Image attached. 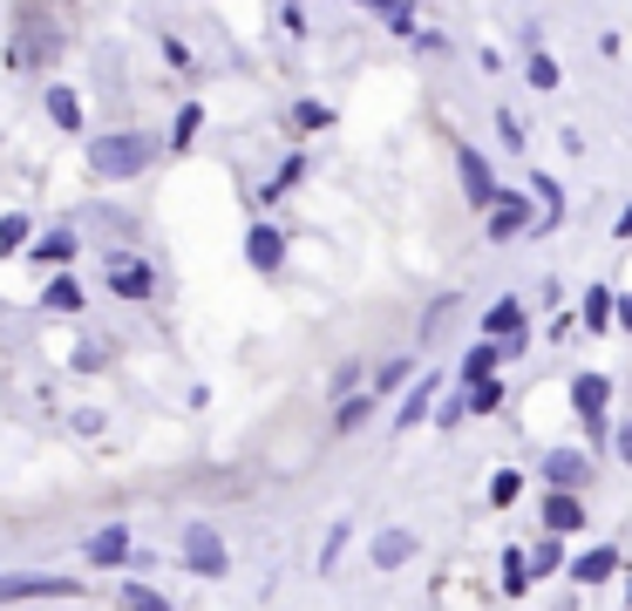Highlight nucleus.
<instances>
[{"instance_id": "26", "label": "nucleus", "mask_w": 632, "mask_h": 611, "mask_svg": "<svg viewBox=\"0 0 632 611\" xmlns=\"http://www.w3.org/2000/svg\"><path fill=\"white\" fill-rule=\"evenodd\" d=\"M524 591H531V570H524V550L510 544L503 550V598H524Z\"/></svg>"}, {"instance_id": "22", "label": "nucleus", "mask_w": 632, "mask_h": 611, "mask_svg": "<svg viewBox=\"0 0 632 611\" xmlns=\"http://www.w3.org/2000/svg\"><path fill=\"white\" fill-rule=\"evenodd\" d=\"M48 122H55V130H83V96H75V89H48Z\"/></svg>"}, {"instance_id": "14", "label": "nucleus", "mask_w": 632, "mask_h": 611, "mask_svg": "<svg viewBox=\"0 0 632 611\" xmlns=\"http://www.w3.org/2000/svg\"><path fill=\"white\" fill-rule=\"evenodd\" d=\"M415 550H422V537H415V530H381V537L368 544L374 570H402V564H415Z\"/></svg>"}, {"instance_id": "40", "label": "nucleus", "mask_w": 632, "mask_h": 611, "mask_svg": "<svg viewBox=\"0 0 632 611\" xmlns=\"http://www.w3.org/2000/svg\"><path fill=\"white\" fill-rule=\"evenodd\" d=\"M497 130H503L510 150H524V122H517V116H497Z\"/></svg>"}, {"instance_id": "41", "label": "nucleus", "mask_w": 632, "mask_h": 611, "mask_svg": "<svg viewBox=\"0 0 632 611\" xmlns=\"http://www.w3.org/2000/svg\"><path fill=\"white\" fill-rule=\"evenodd\" d=\"M68 428H75V435H102V415H96V407H83V415H75Z\"/></svg>"}, {"instance_id": "11", "label": "nucleus", "mask_w": 632, "mask_h": 611, "mask_svg": "<svg viewBox=\"0 0 632 611\" xmlns=\"http://www.w3.org/2000/svg\"><path fill=\"white\" fill-rule=\"evenodd\" d=\"M565 578H571V585H585V591L612 585V578H619V544H591V550H578V557L565 564Z\"/></svg>"}, {"instance_id": "3", "label": "nucleus", "mask_w": 632, "mask_h": 611, "mask_svg": "<svg viewBox=\"0 0 632 611\" xmlns=\"http://www.w3.org/2000/svg\"><path fill=\"white\" fill-rule=\"evenodd\" d=\"M591 476H599V462H591L585 448H544V456H537V482H544V497H585Z\"/></svg>"}, {"instance_id": "19", "label": "nucleus", "mask_w": 632, "mask_h": 611, "mask_svg": "<svg viewBox=\"0 0 632 611\" xmlns=\"http://www.w3.org/2000/svg\"><path fill=\"white\" fill-rule=\"evenodd\" d=\"M415 374H422V367H415L408 353H394V360H381L374 374H368V394H374V401H381V394H402V388H408Z\"/></svg>"}, {"instance_id": "30", "label": "nucleus", "mask_w": 632, "mask_h": 611, "mask_svg": "<svg viewBox=\"0 0 632 611\" xmlns=\"http://www.w3.org/2000/svg\"><path fill=\"white\" fill-rule=\"evenodd\" d=\"M28 211H8V218H0V259H8V252H21V244H28Z\"/></svg>"}, {"instance_id": "6", "label": "nucleus", "mask_w": 632, "mask_h": 611, "mask_svg": "<svg viewBox=\"0 0 632 611\" xmlns=\"http://www.w3.org/2000/svg\"><path fill=\"white\" fill-rule=\"evenodd\" d=\"M531 225H537V211H531V197H524V190H497V204L483 211V238H490V244L524 238Z\"/></svg>"}, {"instance_id": "4", "label": "nucleus", "mask_w": 632, "mask_h": 611, "mask_svg": "<svg viewBox=\"0 0 632 611\" xmlns=\"http://www.w3.org/2000/svg\"><path fill=\"white\" fill-rule=\"evenodd\" d=\"M177 564H184V578H225L231 570V550L211 523H190L184 530V544H177Z\"/></svg>"}, {"instance_id": "42", "label": "nucleus", "mask_w": 632, "mask_h": 611, "mask_svg": "<svg viewBox=\"0 0 632 611\" xmlns=\"http://www.w3.org/2000/svg\"><path fill=\"white\" fill-rule=\"evenodd\" d=\"M164 62H177V68H190V48H184V41H177V34H164Z\"/></svg>"}, {"instance_id": "23", "label": "nucleus", "mask_w": 632, "mask_h": 611, "mask_svg": "<svg viewBox=\"0 0 632 611\" xmlns=\"http://www.w3.org/2000/svg\"><path fill=\"white\" fill-rule=\"evenodd\" d=\"M524 81H531V89H544V96H551V89H558L565 75H558V62H551L544 48H531V55H524Z\"/></svg>"}, {"instance_id": "5", "label": "nucleus", "mask_w": 632, "mask_h": 611, "mask_svg": "<svg viewBox=\"0 0 632 611\" xmlns=\"http://www.w3.org/2000/svg\"><path fill=\"white\" fill-rule=\"evenodd\" d=\"M83 585L55 570H0V604H34V598H75Z\"/></svg>"}, {"instance_id": "10", "label": "nucleus", "mask_w": 632, "mask_h": 611, "mask_svg": "<svg viewBox=\"0 0 632 611\" xmlns=\"http://www.w3.org/2000/svg\"><path fill=\"white\" fill-rule=\"evenodd\" d=\"M83 557H89L96 570H123V564L137 557V537H130V523H102L96 537L83 544Z\"/></svg>"}, {"instance_id": "2", "label": "nucleus", "mask_w": 632, "mask_h": 611, "mask_svg": "<svg viewBox=\"0 0 632 611\" xmlns=\"http://www.w3.org/2000/svg\"><path fill=\"white\" fill-rule=\"evenodd\" d=\"M156 143L150 130H109V137H96L89 143V177H102V184H130V177H143L150 163H156Z\"/></svg>"}, {"instance_id": "7", "label": "nucleus", "mask_w": 632, "mask_h": 611, "mask_svg": "<svg viewBox=\"0 0 632 611\" xmlns=\"http://www.w3.org/2000/svg\"><path fill=\"white\" fill-rule=\"evenodd\" d=\"M456 177H462V197H469V211H490L497 204V171H490V156L477 143H456Z\"/></svg>"}, {"instance_id": "35", "label": "nucleus", "mask_w": 632, "mask_h": 611, "mask_svg": "<svg viewBox=\"0 0 632 611\" xmlns=\"http://www.w3.org/2000/svg\"><path fill=\"white\" fill-rule=\"evenodd\" d=\"M293 122H299V130H327L334 109H327V102H299V109H293Z\"/></svg>"}, {"instance_id": "8", "label": "nucleus", "mask_w": 632, "mask_h": 611, "mask_svg": "<svg viewBox=\"0 0 632 611\" xmlns=\"http://www.w3.org/2000/svg\"><path fill=\"white\" fill-rule=\"evenodd\" d=\"M102 265H109V293L116 299H150L156 293V272H150L143 252H109Z\"/></svg>"}, {"instance_id": "27", "label": "nucleus", "mask_w": 632, "mask_h": 611, "mask_svg": "<svg viewBox=\"0 0 632 611\" xmlns=\"http://www.w3.org/2000/svg\"><path fill=\"white\" fill-rule=\"evenodd\" d=\"M347 394H368V367L361 360H340L334 367V401H347Z\"/></svg>"}, {"instance_id": "38", "label": "nucleus", "mask_w": 632, "mask_h": 611, "mask_svg": "<svg viewBox=\"0 0 632 611\" xmlns=\"http://www.w3.org/2000/svg\"><path fill=\"white\" fill-rule=\"evenodd\" d=\"M612 448H619V462L632 469V422H612Z\"/></svg>"}, {"instance_id": "33", "label": "nucleus", "mask_w": 632, "mask_h": 611, "mask_svg": "<svg viewBox=\"0 0 632 611\" xmlns=\"http://www.w3.org/2000/svg\"><path fill=\"white\" fill-rule=\"evenodd\" d=\"M462 422H469L462 394H443V401H436V428H462Z\"/></svg>"}, {"instance_id": "32", "label": "nucleus", "mask_w": 632, "mask_h": 611, "mask_svg": "<svg viewBox=\"0 0 632 611\" xmlns=\"http://www.w3.org/2000/svg\"><path fill=\"white\" fill-rule=\"evenodd\" d=\"M299 177H306V156H299V150H293V156H286V163H280V177H272V184H265V197H280V190H293V184H299Z\"/></svg>"}, {"instance_id": "17", "label": "nucleus", "mask_w": 632, "mask_h": 611, "mask_svg": "<svg viewBox=\"0 0 632 611\" xmlns=\"http://www.w3.org/2000/svg\"><path fill=\"white\" fill-rule=\"evenodd\" d=\"M497 367H503V347L477 340V347L462 353V367H456V388H477V381H497Z\"/></svg>"}, {"instance_id": "37", "label": "nucleus", "mask_w": 632, "mask_h": 611, "mask_svg": "<svg viewBox=\"0 0 632 611\" xmlns=\"http://www.w3.org/2000/svg\"><path fill=\"white\" fill-rule=\"evenodd\" d=\"M381 21H388L394 34H415V8H381Z\"/></svg>"}, {"instance_id": "21", "label": "nucleus", "mask_w": 632, "mask_h": 611, "mask_svg": "<svg viewBox=\"0 0 632 611\" xmlns=\"http://www.w3.org/2000/svg\"><path fill=\"white\" fill-rule=\"evenodd\" d=\"M578 326H585V334H606V326H612V293H606V285H591V293H585Z\"/></svg>"}, {"instance_id": "9", "label": "nucleus", "mask_w": 632, "mask_h": 611, "mask_svg": "<svg viewBox=\"0 0 632 611\" xmlns=\"http://www.w3.org/2000/svg\"><path fill=\"white\" fill-rule=\"evenodd\" d=\"M578 530H591L585 497H544L537 503V537H578Z\"/></svg>"}, {"instance_id": "28", "label": "nucleus", "mask_w": 632, "mask_h": 611, "mask_svg": "<svg viewBox=\"0 0 632 611\" xmlns=\"http://www.w3.org/2000/svg\"><path fill=\"white\" fill-rule=\"evenodd\" d=\"M517 497H524V476H517V469H497V476H490V510H510Z\"/></svg>"}, {"instance_id": "36", "label": "nucleus", "mask_w": 632, "mask_h": 611, "mask_svg": "<svg viewBox=\"0 0 632 611\" xmlns=\"http://www.w3.org/2000/svg\"><path fill=\"white\" fill-rule=\"evenodd\" d=\"M449 313H456V293H443V299H436V306H428V313H422V334H436V326H443V319H449Z\"/></svg>"}, {"instance_id": "18", "label": "nucleus", "mask_w": 632, "mask_h": 611, "mask_svg": "<svg viewBox=\"0 0 632 611\" xmlns=\"http://www.w3.org/2000/svg\"><path fill=\"white\" fill-rule=\"evenodd\" d=\"M571 564V550H565V537H537L531 550H524V570H531V585L537 578H558V570Z\"/></svg>"}, {"instance_id": "29", "label": "nucleus", "mask_w": 632, "mask_h": 611, "mask_svg": "<svg viewBox=\"0 0 632 611\" xmlns=\"http://www.w3.org/2000/svg\"><path fill=\"white\" fill-rule=\"evenodd\" d=\"M197 130H205V109L184 102V116L171 122V150H190V143H197Z\"/></svg>"}, {"instance_id": "20", "label": "nucleus", "mask_w": 632, "mask_h": 611, "mask_svg": "<svg viewBox=\"0 0 632 611\" xmlns=\"http://www.w3.org/2000/svg\"><path fill=\"white\" fill-rule=\"evenodd\" d=\"M374 422V394H347L334 401V435H353V428H368Z\"/></svg>"}, {"instance_id": "16", "label": "nucleus", "mask_w": 632, "mask_h": 611, "mask_svg": "<svg viewBox=\"0 0 632 611\" xmlns=\"http://www.w3.org/2000/svg\"><path fill=\"white\" fill-rule=\"evenodd\" d=\"M246 259H252L259 272H280V265H286V238H280V225H252V231H246Z\"/></svg>"}, {"instance_id": "13", "label": "nucleus", "mask_w": 632, "mask_h": 611, "mask_svg": "<svg viewBox=\"0 0 632 611\" xmlns=\"http://www.w3.org/2000/svg\"><path fill=\"white\" fill-rule=\"evenodd\" d=\"M571 407H578V422H599L612 407V374H571Z\"/></svg>"}, {"instance_id": "39", "label": "nucleus", "mask_w": 632, "mask_h": 611, "mask_svg": "<svg viewBox=\"0 0 632 611\" xmlns=\"http://www.w3.org/2000/svg\"><path fill=\"white\" fill-rule=\"evenodd\" d=\"M612 326H619V334H632V293H612Z\"/></svg>"}, {"instance_id": "24", "label": "nucleus", "mask_w": 632, "mask_h": 611, "mask_svg": "<svg viewBox=\"0 0 632 611\" xmlns=\"http://www.w3.org/2000/svg\"><path fill=\"white\" fill-rule=\"evenodd\" d=\"M456 394H462L469 415H497L503 407V381H477V388H456Z\"/></svg>"}, {"instance_id": "43", "label": "nucleus", "mask_w": 632, "mask_h": 611, "mask_svg": "<svg viewBox=\"0 0 632 611\" xmlns=\"http://www.w3.org/2000/svg\"><path fill=\"white\" fill-rule=\"evenodd\" d=\"M612 238H619V244H632V204H625V211H619V225H612Z\"/></svg>"}, {"instance_id": "15", "label": "nucleus", "mask_w": 632, "mask_h": 611, "mask_svg": "<svg viewBox=\"0 0 632 611\" xmlns=\"http://www.w3.org/2000/svg\"><path fill=\"white\" fill-rule=\"evenodd\" d=\"M83 306H89V293H83V279H75V272H55V279L42 285V313H68V319H83Z\"/></svg>"}, {"instance_id": "1", "label": "nucleus", "mask_w": 632, "mask_h": 611, "mask_svg": "<svg viewBox=\"0 0 632 611\" xmlns=\"http://www.w3.org/2000/svg\"><path fill=\"white\" fill-rule=\"evenodd\" d=\"M68 55V28L48 14V8H14V28H8V62L21 75H42Z\"/></svg>"}, {"instance_id": "34", "label": "nucleus", "mask_w": 632, "mask_h": 611, "mask_svg": "<svg viewBox=\"0 0 632 611\" xmlns=\"http://www.w3.org/2000/svg\"><path fill=\"white\" fill-rule=\"evenodd\" d=\"M347 537H353V530H347V523H334V530H327V544H320V570H334V564H340V550H347Z\"/></svg>"}, {"instance_id": "31", "label": "nucleus", "mask_w": 632, "mask_h": 611, "mask_svg": "<svg viewBox=\"0 0 632 611\" xmlns=\"http://www.w3.org/2000/svg\"><path fill=\"white\" fill-rule=\"evenodd\" d=\"M123 611H177L164 591H150V585H123Z\"/></svg>"}, {"instance_id": "25", "label": "nucleus", "mask_w": 632, "mask_h": 611, "mask_svg": "<svg viewBox=\"0 0 632 611\" xmlns=\"http://www.w3.org/2000/svg\"><path fill=\"white\" fill-rule=\"evenodd\" d=\"M75 244H83L75 231H48L42 244H34V265H62V259H75Z\"/></svg>"}, {"instance_id": "12", "label": "nucleus", "mask_w": 632, "mask_h": 611, "mask_svg": "<svg viewBox=\"0 0 632 611\" xmlns=\"http://www.w3.org/2000/svg\"><path fill=\"white\" fill-rule=\"evenodd\" d=\"M436 401H443V374H415L402 407H394V428H422L428 415H436Z\"/></svg>"}]
</instances>
